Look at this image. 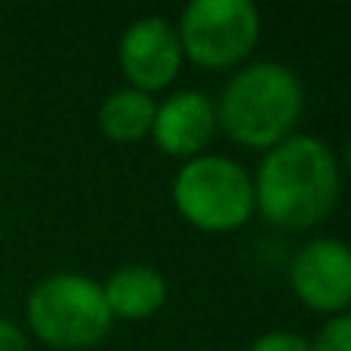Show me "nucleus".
I'll list each match as a JSON object with an SVG mask.
<instances>
[{"label":"nucleus","mask_w":351,"mask_h":351,"mask_svg":"<svg viewBox=\"0 0 351 351\" xmlns=\"http://www.w3.org/2000/svg\"><path fill=\"white\" fill-rule=\"evenodd\" d=\"M342 173L333 148L317 136L284 139L265 152L253 176L256 210L274 228L308 231L339 200Z\"/></svg>","instance_id":"obj_1"},{"label":"nucleus","mask_w":351,"mask_h":351,"mask_svg":"<svg viewBox=\"0 0 351 351\" xmlns=\"http://www.w3.org/2000/svg\"><path fill=\"white\" fill-rule=\"evenodd\" d=\"M216 127L241 148L271 152L290 139L305 108L296 71L280 62H253L225 84L216 102Z\"/></svg>","instance_id":"obj_2"},{"label":"nucleus","mask_w":351,"mask_h":351,"mask_svg":"<svg viewBox=\"0 0 351 351\" xmlns=\"http://www.w3.org/2000/svg\"><path fill=\"white\" fill-rule=\"evenodd\" d=\"M25 317L31 333L56 351H86L99 346L114 321L102 284L74 271L43 278L25 302Z\"/></svg>","instance_id":"obj_3"},{"label":"nucleus","mask_w":351,"mask_h":351,"mask_svg":"<svg viewBox=\"0 0 351 351\" xmlns=\"http://www.w3.org/2000/svg\"><path fill=\"white\" fill-rule=\"evenodd\" d=\"M173 206L191 228L228 234L253 219L256 194L247 167L225 154H200L179 167L173 179Z\"/></svg>","instance_id":"obj_4"},{"label":"nucleus","mask_w":351,"mask_h":351,"mask_svg":"<svg viewBox=\"0 0 351 351\" xmlns=\"http://www.w3.org/2000/svg\"><path fill=\"white\" fill-rule=\"evenodd\" d=\"M176 34L188 62L206 71H225L256 49L262 19L250 0H194L182 10Z\"/></svg>","instance_id":"obj_5"},{"label":"nucleus","mask_w":351,"mask_h":351,"mask_svg":"<svg viewBox=\"0 0 351 351\" xmlns=\"http://www.w3.org/2000/svg\"><path fill=\"white\" fill-rule=\"evenodd\" d=\"M182 43L176 25L164 16L136 19L117 43V65L127 77L130 90L154 93L167 90L182 71Z\"/></svg>","instance_id":"obj_6"},{"label":"nucleus","mask_w":351,"mask_h":351,"mask_svg":"<svg viewBox=\"0 0 351 351\" xmlns=\"http://www.w3.org/2000/svg\"><path fill=\"white\" fill-rule=\"evenodd\" d=\"M290 287L305 308L342 315L351 305V247L336 237L308 241L290 262Z\"/></svg>","instance_id":"obj_7"},{"label":"nucleus","mask_w":351,"mask_h":351,"mask_svg":"<svg viewBox=\"0 0 351 351\" xmlns=\"http://www.w3.org/2000/svg\"><path fill=\"white\" fill-rule=\"evenodd\" d=\"M216 105L200 90H179L158 105L152 123V139L170 158L182 164L200 158L210 139L216 136Z\"/></svg>","instance_id":"obj_8"},{"label":"nucleus","mask_w":351,"mask_h":351,"mask_svg":"<svg viewBox=\"0 0 351 351\" xmlns=\"http://www.w3.org/2000/svg\"><path fill=\"white\" fill-rule=\"evenodd\" d=\"M105 302L111 317L121 321H145L167 302V280L158 268L130 262L111 271V278L102 284Z\"/></svg>","instance_id":"obj_9"},{"label":"nucleus","mask_w":351,"mask_h":351,"mask_svg":"<svg viewBox=\"0 0 351 351\" xmlns=\"http://www.w3.org/2000/svg\"><path fill=\"white\" fill-rule=\"evenodd\" d=\"M158 114V102L154 96L139 90H117L99 105V130L105 139L117 142V145H130L145 136H152V123Z\"/></svg>","instance_id":"obj_10"},{"label":"nucleus","mask_w":351,"mask_h":351,"mask_svg":"<svg viewBox=\"0 0 351 351\" xmlns=\"http://www.w3.org/2000/svg\"><path fill=\"white\" fill-rule=\"evenodd\" d=\"M311 351H351V311L330 317L311 339Z\"/></svg>","instance_id":"obj_11"},{"label":"nucleus","mask_w":351,"mask_h":351,"mask_svg":"<svg viewBox=\"0 0 351 351\" xmlns=\"http://www.w3.org/2000/svg\"><path fill=\"white\" fill-rule=\"evenodd\" d=\"M247 351H311V339L293 333V330H268L256 336Z\"/></svg>","instance_id":"obj_12"},{"label":"nucleus","mask_w":351,"mask_h":351,"mask_svg":"<svg viewBox=\"0 0 351 351\" xmlns=\"http://www.w3.org/2000/svg\"><path fill=\"white\" fill-rule=\"evenodd\" d=\"M0 351H28L25 333L6 317H0Z\"/></svg>","instance_id":"obj_13"},{"label":"nucleus","mask_w":351,"mask_h":351,"mask_svg":"<svg viewBox=\"0 0 351 351\" xmlns=\"http://www.w3.org/2000/svg\"><path fill=\"white\" fill-rule=\"evenodd\" d=\"M346 164H348V173H351V142H348V148H346Z\"/></svg>","instance_id":"obj_14"}]
</instances>
